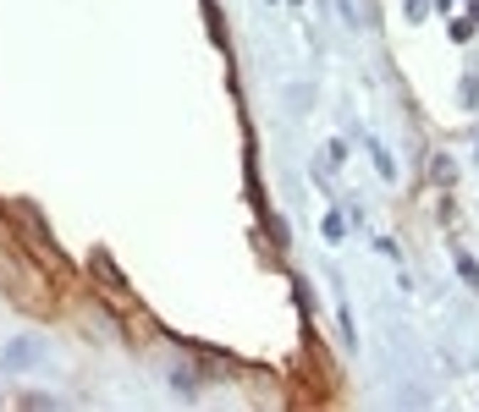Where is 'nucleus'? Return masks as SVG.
I'll use <instances>...</instances> for the list:
<instances>
[{
	"instance_id": "1",
	"label": "nucleus",
	"mask_w": 479,
	"mask_h": 412,
	"mask_svg": "<svg viewBox=\"0 0 479 412\" xmlns=\"http://www.w3.org/2000/svg\"><path fill=\"white\" fill-rule=\"evenodd\" d=\"M458 269H463V281H468V286H479V264L468 259V253H458Z\"/></svg>"
}]
</instances>
